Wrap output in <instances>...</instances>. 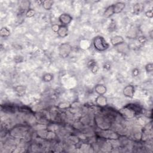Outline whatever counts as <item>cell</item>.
I'll return each instance as SVG.
<instances>
[{"label":"cell","mask_w":153,"mask_h":153,"mask_svg":"<svg viewBox=\"0 0 153 153\" xmlns=\"http://www.w3.org/2000/svg\"><path fill=\"white\" fill-rule=\"evenodd\" d=\"M135 88L132 85H128L123 90V93L125 97L129 98H133L135 94Z\"/></svg>","instance_id":"7"},{"label":"cell","mask_w":153,"mask_h":153,"mask_svg":"<svg viewBox=\"0 0 153 153\" xmlns=\"http://www.w3.org/2000/svg\"><path fill=\"white\" fill-rule=\"evenodd\" d=\"M14 90L18 96H23L26 93V88L23 85H17L14 88Z\"/></svg>","instance_id":"14"},{"label":"cell","mask_w":153,"mask_h":153,"mask_svg":"<svg viewBox=\"0 0 153 153\" xmlns=\"http://www.w3.org/2000/svg\"><path fill=\"white\" fill-rule=\"evenodd\" d=\"M94 91L98 95H104L107 92V88L102 84H98L95 85Z\"/></svg>","instance_id":"11"},{"label":"cell","mask_w":153,"mask_h":153,"mask_svg":"<svg viewBox=\"0 0 153 153\" xmlns=\"http://www.w3.org/2000/svg\"><path fill=\"white\" fill-rule=\"evenodd\" d=\"M88 66L89 67V68L90 69V71L93 74H97L98 71H99V67L98 65L96 63V62H95L93 60H91L89 63H88Z\"/></svg>","instance_id":"15"},{"label":"cell","mask_w":153,"mask_h":153,"mask_svg":"<svg viewBox=\"0 0 153 153\" xmlns=\"http://www.w3.org/2000/svg\"><path fill=\"white\" fill-rule=\"evenodd\" d=\"M71 107V104L68 102H61L58 105H57V108L62 110H66L69 109Z\"/></svg>","instance_id":"18"},{"label":"cell","mask_w":153,"mask_h":153,"mask_svg":"<svg viewBox=\"0 0 153 153\" xmlns=\"http://www.w3.org/2000/svg\"><path fill=\"white\" fill-rule=\"evenodd\" d=\"M93 45L94 49L99 52L107 50L110 47V44L105 38L101 35L95 37L93 40Z\"/></svg>","instance_id":"2"},{"label":"cell","mask_w":153,"mask_h":153,"mask_svg":"<svg viewBox=\"0 0 153 153\" xmlns=\"http://www.w3.org/2000/svg\"><path fill=\"white\" fill-rule=\"evenodd\" d=\"M61 27V25H58V24H54L52 25V30L54 32L57 33V32L59 31V28Z\"/></svg>","instance_id":"24"},{"label":"cell","mask_w":153,"mask_h":153,"mask_svg":"<svg viewBox=\"0 0 153 153\" xmlns=\"http://www.w3.org/2000/svg\"><path fill=\"white\" fill-rule=\"evenodd\" d=\"M10 31L9 29L7 27H3L1 29V30H0V35H1V37H8L10 35Z\"/></svg>","instance_id":"19"},{"label":"cell","mask_w":153,"mask_h":153,"mask_svg":"<svg viewBox=\"0 0 153 153\" xmlns=\"http://www.w3.org/2000/svg\"><path fill=\"white\" fill-rule=\"evenodd\" d=\"M35 14V11L32 8H30V9H28V10L26 12L25 16L28 18H31V17H32L33 16H34Z\"/></svg>","instance_id":"21"},{"label":"cell","mask_w":153,"mask_h":153,"mask_svg":"<svg viewBox=\"0 0 153 153\" xmlns=\"http://www.w3.org/2000/svg\"><path fill=\"white\" fill-rule=\"evenodd\" d=\"M95 123L100 130L110 129L111 128V121L108 118L103 116H97L95 117Z\"/></svg>","instance_id":"3"},{"label":"cell","mask_w":153,"mask_h":153,"mask_svg":"<svg viewBox=\"0 0 153 153\" xmlns=\"http://www.w3.org/2000/svg\"><path fill=\"white\" fill-rule=\"evenodd\" d=\"M141 111L140 108L135 104L128 105L120 111L122 116L126 119H132L135 117Z\"/></svg>","instance_id":"1"},{"label":"cell","mask_w":153,"mask_h":153,"mask_svg":"<svg viewBox=\"0 0 153 153\" xmlns=\"http://www.w3.org/2000/svg\"><path fill=\"white\" fill-rule=\"evenodd\" d=\"M54 75L51 73H46L43 76V81L45 83H49L53 80Z\"/></svg>","instance_id":"20"},{"label":"cell","mask_w":153,"mask_h":153,"mask_svg":"<svg viewBox=\"0 0 153 153\" xmlns=\"http://www.w3.org/2000/svg\"><path fill=\"white\" fill-rule=\"evenodd\" d=\"M145 70L147 72H152V71H153V64L152 63H147L146 65H145Z\"/></svg>","instance_id":"23"},{"label":"cell","mask_w":153,"mask_h":153,"mask_svg":"<svg viewBox=\"0 0 153 153\" xmlns=\"http://www.w3.org/2000/svg\"><path fill=\"white\" fill-rule=\"evenodd\" d=\"M72 52V46L69 43H63L59 47V54L62 58H66Z\"/></svg>","instance_id":"5"},{"label":"cell","mask_w":153,"mask_h":153,"mask_svg":"<svg viewBox=\"0 0 153 153\" xmlns=\"http://www.w3.org/2000/svg\"><path fill=\"white\" fill-rule=\"evenodd\" d=\"M98 135L101 138L111 141H116L119 139L120 138L118 133L110 130V129L107 130H101L98 132Z\"/></svg>","instance_id":"4"},{"label":"cell","mask_w":153,"mask_h":153,"mask_svg":"<svg viewBox=\"0 0 153 153\" xmlns=\"http://www.w3.org/2000/svg\"><path fill=\"white\" fill-rule=\"evenodd\" d=\"M70 140L74 143V144H77L80 142V138L77 136H71Z\"/></svg>","instance_id":"22"},{"label":"cell","mask_w":153,"mask_h":153,"mask_svg":"<svg viewBox=\"0 0 153 153\" xmlns=\"http://www.w3.org/2000/svg\"><path fill=\"white\" fill-rule=\"evenodd\" d=\"M72 17L68 13H63L59 17V21L61 25L67 26L72 21Z\"/></svg>","instance_id":"6"},{"label":"cell","mask_w":153,"mask_h":153,"mask_svg":"<svg viewBox=\"0 0 153 153\" xmlns=\"http://www.w3.org/2000/svg\"><path fill=\"white\" fill-rule=\"evenodd\" d=\"M114 14H119L126 7V4L123 2H117L112 4Z\"/></svg>","instance_id":"10"},{"label":"cell","mask_w":153,"mask_h":153,"mask_svg":"<svg viewBox=\"0 0 153 153\" xmlns=\"http://www.w3.org/2000/svg\"><path fill=\"white\" fill-rule=\"evenodd\" d=\"M132 74H133V76H137L139 74V70L137 68H135L133 70Z\"/></svg>","instance_id":"27"},{"label":"cell","mask_w":153,"mask_h":153,"mask_svg":"<svg viewBox=\"0 0 153 153\" xmlns=\"http://www.w3.org/2000/svg\"><path fill=\"white\" fill-rule=\"evenodd\" d=\"M53 4L54 1H52V0H45V1H43L42 6L45 10H50L52 8Z\"/></svg>","instance_id":"17"},{"label":"cell","mask_w":153,"mask_h":153,"mask_svg":"<svg viewBox=\"0 0 153 153\" xmlns=\"http://www.w3.org/2000/svg\"><path fill=\"white\" fill-rule=\"evenodd\" d=\"M138 41L140 44H145L147 41V38L145 36H140L138 37Z\"/></svg>","instance_id":"25"},{"label":"cell","mask_w":153,"mask_h":153,"mask_svg":"<svg viewBox=\"0 0 153 153\" xmlns=\"http://www.w3.org/2000/svg\"><path fill=\"white\" fill-rule=\"evenodd\" d=\"M104 68H106L107 70H110L111 68V65L109 64V63H105V65H104Z\"/></svg>","instance_id":"28"},{"label":"cell","mask_w":153,"mask_h":153,"mask_svg":"<svg viewBox=\"0 0 153 153\" xmlns=\"http://www.w3.org/2000/svg\"><path fill=\"white\" fill-rule=\"evenodd\" d=\"M95 102L96 103L98 106L103 108L105 107L107 105L108 101L107 98L103 95H99L98 96L96 97L95 99Z\"/></svg>","instance_id":"9"},{"label":"cell","mask_w":153,"mask_h":153,"mask_svg":"<svg viewBox=\"0 0 153 153\" xmlns=\"http://www.w3.org/2000/svg\"><path fill=\"white\" fill-rule=\"evenodd\" d=\"M110 42L112 45H113L114 47H117L124 43L125 41H124V38L122 36L116 35L111 37V38L110 39Z\"/></svg>","instance_id":"8"},{"label":"cell","mask_w":153,"mask_h":153,"mask_svg":"<svg viewBox=\"0 0 153 153\" xmlns=\"http://www.w3.org/2000/svg\"><path fill=\"white\" fill-rule=\"evenodd\" d=\"M145 16L150 19H152L153 17V12H152V10H148L145 12Z\"/></svg>","instance_id":"26"},{"label":"cell","mask_w":153,"mask_h":153,"mask_svg":"<svg viewBox=\"0 0 153 153\" xmlns=\"http://www.w3.org/2000/svg\"><path fill=\"white\" fill-rule=\"evenodd\" d=\"M152 30H151V31L150 32V38H151V39H152Z\"/></svg>","instance_id":"29"},{"label":"cell","mask_w":153,"mask_h":153,"mask_svg":"<svg viewBox=\"0 0 153 153\" xmlns=\"http://www.w3.org/2000/svg\"><path fill=\"white\" fill-rule=\"evenodd\" d=\"M57 35L61 38H65L68 35V28L67 26H63L61 25L59 31L57 32Z\"/></svg>","instance_id":"13"},{"label":"cell","mask_w":153,"mask_h":153,"mask_svg":"<svg viewBox=\"0 0 153 153\" xmlns=\"http://www.w3.org/2000/svg\"><path fill=\"white\" fill-rule=\"evenodd\" d=\"M113 14H114V8H113V6L112 4L108 6L103 13V16L106 18H110L111 17Z\"/></svg>","instance_id":"16"},{"label":"cell","mask_w":153,"mask_h":153,"mask_svg":"<svg viewBox=\"0 0 153 153\" xmlns=\"http://www.w3.org/2000/svg\"><path fill=\"white\" fill-rule=\"evenodd\" d=\"M143 8H144V6H143L142 3H136L133 7V14H135L136 15H138L141 14L143 10Z\"/></svg>","instance_id":"12"}]
</instances>
